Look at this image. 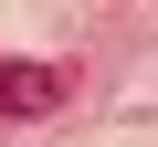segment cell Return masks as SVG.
Returning <instances> with one entry per match:
<instances>
[{
	"mask_svg": "<svg viewBox=\"0 0 158 147\" xmlns=\"http://www.w3.org/2000/svg\"><path fill=\"white\" fill-rule=\"evenodd\" d=\"M63 95H74L63 63H0V116H53Z\"/></svg>",
	"mask_w": 158,
	"mask_h": 147,
	"instance_id": "1",
	"label": "cell"
}]
</instances>
